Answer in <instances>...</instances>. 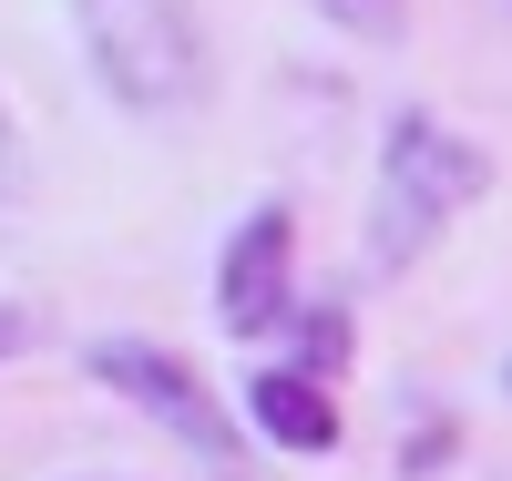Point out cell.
<instances>
[{"mask_svg": "<svg viewBox=\"0 0 512 481\" xmlns=\"http://www.w3.org/2000/svg\"><path fill=\"white\" fill-rule=\"evenodd\" d=\"M482 185H492V164H482L472 134H451L441 113H400L390 134H379V185H369V256H379V277H400Z\"/></svg>", "mask_w": 512, "mask_h": 481, "instance_id": "obj_1", "label": "cell"}, {"mask_svg": "<svg viewBox=\"0 0 512 481\" xmlns=\"http://www.w3.org/2000/svg\"><path fill=\"white\" fill-rule=\"evenodd\" d=\"M82 62L123 113H185L205 93V31L195 0H72Z\"/></svg>", "mask_w": 512, "mask_h": 481, "instance_id": "obj_2", "label": "cell"}, {"mask_svg": "<svg viewBox=\"0 0 512 481\" xmlns=\"http://www.w3.org/2000/svg\"><path fill=\"white\" fill-rule=\"evenodd\" d=\"M82 369H93L103 389H123V400H134L154 430H164V441H185L195 461H236V420L216 410V389H205L185 359H175V348H144V338H93V348H82Z\"/></svg>", "mask_w": 512, "mask_h": 481, "instance_id": "obj_3", "label": "cell"}, {"mask_svg": "<svg viewBox=\"0 0 512 481\" xmlns=\"http://www.w3.org/2000/svg\"><path fill=\"white\" fill-rule=\"evenodd\" d=\"M287 277H297V215L287 205H256L246 226L216 256V328L226 338H267L287 328Z\"/></svg>", "mask_w": 512, "mask_h": 481, "instance_id": "obj_4", "label": "cell"}, {"mask_svg": "<svg viewBox=\"0 0 512 481\" xmlns=\"http://www.w3.org/2000/svg\"><path fill=\"white\" fill-rule=\"evenodd\" d=\"M246 410H256V441H277V451H338V400H328V379H308V369H256V389H246Z\"/></svg>", "mask_w": 512, "mask_h": 481, "instance_id": "obj_5", "label": "cell"}, {"mask_svg": "<svg viewBox=\"0 0 512 481\" xmlns=\"http://www.w3.org/2000/svg\"><path fill=\"white\" fill-rule=\"evenodd\" d=\"M308 11L328 31H349V41H400L410 31V0H308Z\"/></svg>", "mask_w": 512, "mask_h": 481, "instance_id": "obj_6", "label": "cell"}, {"mask_svg": "<svg viewBox=\"0 0 512 481\" xmlns=\"http://www.w3.org/2000/svg\"><path fill=\"white\" fill-rule=\"evenodd\" d=\"M297 328H308V379L349 359V328H338V308H318V318H297Z\"/></svg>", "mask_w": 512, "mask_h": 481, "instance_id": "obj_7", "label": "cell"}, {"mask_svg": "<svg viewBox=\"0 0 512 481\" xmlns=\"http://www.w3.org/2000/svg\"><path fill=\"white\" fill-rule=\"evenodd\" d=\"M11 174H21V134H11V113H0V195H11Z\"/></svg>", "mask_w": 512, "mask_h": 481, "instance_id": "obj_8", "label": "cell"}, {"mask_svg": "<svg viewBox=\"0 0 512 481\" xmlns=\"http://www.w3.org/2000/svg\"><path fill=\"white\" fill-rule=\"evenodd\" d=\"M21 338H31V318H21V308H0V359H11Z\"/></svg>", "mask_w": 512, "mask_h": 481, "instance_id": "obj_9", "label": "cell"}, {"mask_svg": "<svg viewBox=\"0 0 512 481\" xmlns=\"http://www.w3.org/2000/svg\"><path fill=\"white\" fill-rule=\"evenodd\" d=\"M502 389H512V369H502Z\"/></svg>", "mask_w": 512, "mask_h": 481, "instance_id": "obj_10", "label": "cell"}]
</instances>
